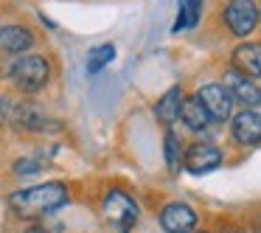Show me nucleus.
<instances>
[{
    "label": "nucleus",
    "mask_w": 261,
    "mask_h": 233,
    "mask_svg": "<svg viewBox=\"0 0 261 233\" xmlns=\"http://www.w3.org/2000/svg\"><path fill=\"white\" fill-rule=\"evenodd\" d=\"M68 202V186L65 183H40L31 188H20L9 197V205L23 219H40L45 214H54Z\"/></svg>",
    "instance_id": "f257e3e1"
},
{
    "label": "nucleus",
    "mask_w": 261,
    "mask_h": 233,
    "mask_svg": "<svg viewBox=\"0 0 261 233\" xmlns=\"http://www.w3.org/2000/svg\"><path fill=\"white\" fill-rule=\"evenodd\" d=\"M9 76H12V82L23 93H37L48 85V79H51V65L42 57H37V54H29V57L14 59Z\"/></svg>",
    "instance_id": "f03ea898"
},
{
    "label": "nucleus",
    "mask_w": 261,
    "mask_h": 233,
    "mask_svg": "<svg viewBox=\"0 0 261 233\" xmlns=\"http://www.w3.org/2000/svg\"><path fill=\"white\" fill-rule=\"evenodd\" d=\"M104 216H107L121 233H129L132 225L138 222V216H141V208H138V202L129 194L113 188V191L104 197Z\"/></svg>",
    "instance_id": "7ed1b4c3"
},
{
    "label": "nucleus",
    "mask_w": 261,
    "mask_h": 233,
    "mask_svg": "<svg viewBox=\"0 0 261 233\" xmlns=\"http://www.w3.org/2000/svg\"><path fill=\"white\" fill-rule=\"evenodd\" d=\"M194 98L202 104V110L208 113L211 121H219L222 124V121H227L233 115V101L236 98L230 96V90L225 85H205Z\"/></svg>",
    "instance_id": "20e7f679"
},
{
    "label": "nucleus",
    "mask_w": 261,
    "mask_h": 233,
    "mask_svg": "<svg viewBox=\"0 0 261 233\" xmlns=\"http://www.w3.org/2000/svg\"><path fill=\"white\" fill-rule=\"evenodd\" d=\"M225 23L236 37H247L258 25V6L255 0H230L225 6Z\"/></svg>",
    "instance_id": "39448f33"
},
{
    "label": "nucleus",
    "mask_w": 261,
    "mask_h": 233,
    "mask_svg": "<svg viewBox=\"0 0 261 233\" xmlns=\"http://www.w3.org/2000/svg\"><path fill=\"white\" fill-rule=\"evenodd\" d=\"M182 166L191 174H208L216 166H222V149L214 143H191L182 154Z\"/></svg>",
    "instance_id": "423d86ee"
},
{
    "label": "nucleus",
    "mask_w": 261,
    "mask_h": 233,
    "mask_svg": "<svg viewBox=\"0 0 261 233\" xmlns=\"http://www.w3.org/2000/svg\"><path fill=\"white\" fill-rule=\"evenodd\" d=\"M160 227L166 233H191L197 227V211L186 202H169L160 211Z\"/></svg>",
    "instance_id": "0eeeda50"
},
{
    "label": "nucleus",
    "mask_w": 261,
    "mask_h": 233,
    "mask_svg": "<svg viewBox=\"0 0 261 233\" xmlns=\"http://www.w3.org/2000/svg\"><path fill=\"white\" fill-rule=\"evenodd\" d=\"M6 118H12L17 124V130H25V132L59 130V124H51V118L45 113H40L37 107H31V104H9Z\"/></svg>",
    "instance_id": "6e6552de"
},
{
    "label": "nucleus",
    "mask_w": 261,
    "mask_h": 233,
    "mask_svg": "<svg viewBox=\"0 0 261 233\" xmlns=\"http://www.w3.org/2000/svg\"><path fill=\"white\" fill-rule=\"evenodd\" d=\"M230 132L242 146H255V143L261 141V113L253 107L242 110V113L233 118Z\"/></svg>",
    "instance_id": "1a4fd4ad"
},
{
    "label": "nucleus",
    "mask_w": 261,
    "mask_h": 233,
    "mask_svg": "<svg viewBox=\"0 0 261 233\" xmlns=\"http://www.w3.org/2000/svg\"><path fill=\"white\" fill-rule=\"evenodd\" d=\"M227 90H230L233 98H239V101H244L247 107L258 110L261 93H258V85H255V79H250V76L239 73V70H230V73H227Z\"/></svg>",
    "instance_id": "9d476101"
},
{
    "label": "nucleus",
    "mask_w": 261,
    "mask_h": 233,
    "mask_svg": "<svg viewBox=\"0 0 261 233\" xmlns=\"http://www.w3.org/2000/svg\"><path fill=\"white\" fill-rule=\"evenodd\" d=\"M34 45V34L25 25H3L0 29V51L6 54H23Z\"/></svg>",
    "instance_id": "9b49d317"
},
{
    "label": "nucleus",
    "mask_w": 261,
    "mask_h": 233,
    "mask_svg": "<svg viewBox=\"0 0 261 233\" xmlns=\"http://www.w3.org/2000/svg\"><path fill=\"white\" fill-rule=\"evenodd\" d=\"M233 65H236L239 73L255 79V76L261 73V48H258V42H242V45L233 51Z\"/></svg>",
    "instance_id": "f8f14e48"
},
{
    "label": "nucleus",
    "mask_w": 261,
    "mask_h": 233,
    "mask_svg": "<svg viewBox=\"0 0 261 233\" xmlns=\"http://www.w3.org/2000/svg\"><path fill=\"white\" fill-rule=\"evenodd\" d=\"M182 87H171V90H166V96L158 101V107H154V115H158L160 124L171 126L174 121H180V107H182Z\"/></svg>",
    "instance_id": "ddd939ff"
},
{
    "label": "nucleus",
    "mask_w": 261,
    "mask_h": 233,
    "mask_svg": "<svg viewBox=\"0 0 261 233\" xmlns=\"http://www.w3.org/2000/svg\"><path fill=\"white\" fill-rule=\"evenodd\" d=\"M180 118L186 121V126H188V130H194V132L205 130V126L211 124L208 113H205V110H202V104H199L197 98H182V107H180Z\"/></svg>",
    "instance_id": "4468645a"
},
{
    "label": "nucleus",
    "mask_w": 261,
    "mask_h": 233,
    "mask_svg": "<svg viewBox=\"0 0 261 233\" xmlns=\"http://www.w3.org/2000/svg\"><path fill=\"white\" fill-rule=\"evenodd\" d=\"M202 3L205 0H182L180 3V14L174 20V31L180 34L182 29H194L199 23V14H202Z\"/></svg>",
    "instance_id": "2eb2a0df"
},
{
    "label": "nucleus",
    "mask_w": 261,
    "mask_h": 233,
    "mask_svg": "<svg viewBox=\"0 0 261 233\" xmlns=\"http://www.w3.org/2000/svg\"><path fill=\"white\" fill-rule=\"evenodd\" d=\"M115 59V45L113 42H107V45H98L90 51V59H87V70L90 73H98V70H104L110 62Z\"/></svg>",
    "instance_id": "dca6fc26"
},
{
    "label": "nucleus",
    "mask_w": 261,
    "mask_h": 233,
    "mask_svg": "<svg viewBox=\"0 0 261 233\" xmlns=\"http://www.w3.org/2000/svg\"><path fill=\"white\" fill-rule=\"evenodd\" d=\"M166 163L171 169H180V141H177L174 132H166Z\"/></svg>",
    "instance_id": "f3484780"
},
{
    "label": "nucleus",
    "mask_w": 261,
    "mask_h": 233,
    "mask_svg": "<svg viewBox=\"0 0 261 233\" xmlns=\"http://www.w3.org/2000/svg\"><path fill=\"white\" fill-rule=\"evenodd\" d=\"M14 171H17V174H34V171H40V163H37V160H17V163H14Z\"/></svg>",
    "instance_id": "a211bd4d"
},
{
    "label": "nucleus",
    "mask_w": 261,
    "mask_h": 233,
    "mask_svg": "<svg viewBox=\"0 0 261 233\" xmlns=\"http://www.w3.org/2000/svg\"><path fill=\"white\" fill-rule=\"evenodd\" d=\"M6 113H9V104H6V98H0V126L6 124Z\"/></svg>",
    "instance_id": "6ab92c4d"
},
{
    "label": "nucleus",
    "mask_w": 261,
    "mask_h": 233,
    "mask_svg": "<svg viewBox=\"0 0 261 233\" xmlns=\"http://www.w3.org/2000/svg\"><path fill=\"white\" fill-rule=\"evenodd\" d=\"M23 233H48L45 227H29V230H23Z\"/></svg>",
    "instance_id": "aec40b11"
},
{
    "label": "nucleus",
    "mask_w": 261,
    "mask_h": 233,
    "mask_svg": "<svg viewBox=\"0 0 261 233\" xmlns=\"http://www.w3.org/2000/svg\"><path fill=\"white\" fill-rule=\"evenodd\" d=\"M236 233H244V230H236Z\"/></svg>",
    "instance_id": "412c9836"
}]
</instances>
